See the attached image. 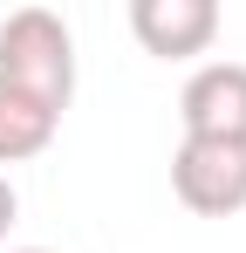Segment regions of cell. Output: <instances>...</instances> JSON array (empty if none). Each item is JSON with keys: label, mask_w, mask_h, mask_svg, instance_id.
Returning <instances> with one entry per match:
<instances>
[{"label": "cell", "mask_w": 246, "mask_h": 253, "mask_svg": "<svg viewBox=\"0 0 246 253\" xmlns=\"http://www.w3.org/2000/svg\"><path fill=\"white\" fill-rule=\"evenodd\" d=\"M0 89L28 96L41 110H69L76 96V35L48 7H14L0 21Z\"/></svg>", "instance_id": "6da1fadb"}, {"label": "cell", "mask_w": 246, "mask_h": 253, "mask_svg": "<svg viewBox=\"0 0 246 253\" xmlns=\"http://www.w3.org/2000/svg\"><path fill=\"white\" fill-rule=\"evenodd\" d=\"M171 192L199 219H226L246 206V144L226 137H185L171 151Z\"/></svg>", "instance_id": "7a4b0ae2"}, {"label": "cell", "mask_w": 246, "mask_h": 253, "mask_svg": "<svg viewBox=\"0 0 246 253\" xmlns=\"http://www.w3.org/2000/svg\"><path fill=\"white\" fill-rule=\"evenodd\" d=\"M178 124L185 137H226L246 144V62H205L178 96Z\"/></svg>", "instance_id": "3957f363"}, {"label": "cell", "mask_w": 246, "mask_h": 253, "mask_svg": "<svg viewBox=\"0 0 246 253\" xmlns=\"http://www.w3.org/2000/svg\"><path fill=\"white\" fill-rule=\"evenodd\" d=\"M130 35L158 62H185L219 42V7L212 0H130Z\"/></svg>", "instance_id": "277c9868"}, {"label": "cell", "mask_w": 246, "mask_h": 253, "mask_svg": "<svg viewBox=\"0 0 246 253\" xmlns=\"http://www.w3.org/2000/svg\"><path fill=\"white\" fill-rule=\"evenodd\" d=\"M55 130H62L55 110H41V103H28V96L0 89V165H28V158H41V151L55 144Z\"/></svg>", "instance_id": "5b68a950"}, {"label": "cell", "mask_w": 246, "mask_h": 253, "mask_svg": "<svg viewBox=\"0 0 246 253\" xmlns=\"http://www.w3.org/2000/svg\"><path fill=\"white\" fill-rule=\"evenodd\" d=\"M14 219H21V199H14V185H7V178H0V240H7V233H14Z\"/></svg>", "instance_id": "8992f818"}, {"label": "cell", "mask_w": 246, "mask_h": 253, "mask_svg": "<svg viewBox=\"0 0 246 253\" xmlns=\"http://www.w3.org/2000/svg\"><path fill=\"white\" fill-rule=\"evenodd\" d=\"M14 253H55V247H14Z\"/></svg>", "instance_id": "52a82bcc"}]
</instances>
